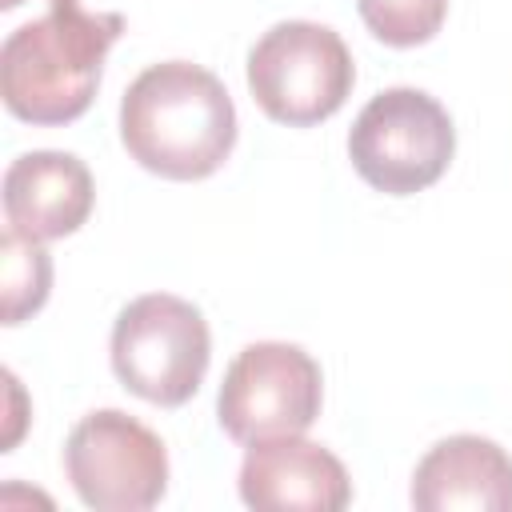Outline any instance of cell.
Segmentation results:
<instances>
[{
	"label": "cell",
	"mask_w": 512,
	"mask_h": 512,
	"mask_svg": "<svg viewBox=\"0 0 512 512\" xmlns=\"http://www.w3.org/2000/svg\"><path fill=\"white\" fill-rule=\"evenodd\" d=\"M120 140L140 168L164 180H204L236 144V104L216 72L164 60L128 84Z\"/></svg>",
	"instance_id": "cell-1"
},
{
	"label": "cell",
	"mask_w": 512,
	"mask_h": 512,
	"mask_svg": "<svg viewBox=\"0 0 512 512\" xmlns=\"http://www.w3.org/2000/svg\"><path fill=\"white\" fill-rule=\"evenodd\" d=\"M120 32V12H92L84 0H48L44 16L8 32L0 48L4 108L28 124H68L84 116Z\"/></svg>",
	"instance_id": "cell-2"
},
{
	"label": "cell",
	"mask_w": 512,
	"mask_h": 512,
	"mask_svg": "<svg viewBox=\"0 0 512 512\" xmlns=\"http://www.w3.org/2000/svg\"><path fill=\"white\" fill-rule=\"evenodd\" d=\"M212 360L208 320L172 292H148L124 304L112 324V372L148 404L180 408L204 384Z\"/></svg>",
	"instance_id": "cell-3"
},
{
	"label": "cell",
	"mask_w": 512,
	"mask_h": 512,
	"mask_svg": "<svg viewBox=\"0 0 512 512\" xmlns=\"http://www.w3.org/2000/svg\"><path fill=\"white\" fill-rule=\"evenodd\" d=\"M356 64L336 28L316 20H280L248 52L252 100L280 124L308 128L340 112Z\"/></svg>",
	"instance_id": "cell-4"
},
{
	"label": "cell",
	"mask_w": 512,
	"mask_h": 512,
	"mask_svg": "<svg viewBox=\"0 0 512 512\" xmlns=\"http://www.w3.org/2000/svg\"><path fill=\"white\" fill-rule=\"evenodd\" d=\"M452 152L456 128L444 104L420 88L376 92L348 132L352 168L384 196H412L436 184Z\"/></svg>",
	"instance_id": "cell-5"
},
{
	"label": "cell",
	"mask_w": 512,
	"mask_h": 512,
	"mask_svg": "<svg viewBox=\"0 0 512 512\" xmlns=\"http://www.w3.org/2000/svg\"><path fill=\"white\" fill-rule=\"evenodd\" d=\"M324 376L320 364L300 348L284 340H256L236 352V360L224 372L216 412L220 428L240 440H276V436H300L320 416Z\"/></svg>",
	"instance_id": "cell-6"
},
{
	"label": "cell",
	"mask_w": 512,
	"mask_h": 512,
	"mask_svg": "<svg viewBox=\"0 0 512 512\" xmlns=\"http://www.w3.org/2000/svg\"><path fill=\"white\" fill-rule=\"evenodd\" d=\"M64 472L96 512H144L168 488L164 440L120 408L88 412L64 444Z\"/></svg>",
	"instance_id": "cell-7"
},
{
	"label": "cell",
	"mask_w": 512,
	"mask_h": 512,
	"mask_svg": "<svg viewBox=\"0 0 512 512\" xmlns=\"http://www.w3.org/2000/svg\"><path fill=\"white\" fill-rule=\"evenodd\" d=\"M240 500L260 512H336L352 500V480L324 444L276 436L248 444Z\"/></svg>",
	"instance_id": "cell-8"
},
{
	"label": "cell",
	"mask_w": 512,
	"mask_h": 512,
	"mask_svg": "<svg viewBox=\"0 0 512 512\" xmlns=\"http://www.w3.org/2000/svg\"><path fill=\"white\" fill-rule=\"evenodd\" d=\"M92 172L72 152H24L4 172V216L8 228L28 240L72 236L92 212Z\"/></svg>",
	"instance_id": "cell-9"
},
{
	"label": "cell",
	"mask_w": 512,
	"mask_h": 512,
	"mask_svg": "<svg viewBox=\"0 0 512 512\" xmlns=\"http://www.w3.org/2000/svg\"><path fill=\"white\" fill-rule=\"evenodd\" d=\"M412 504L420 512H512V456L488 436H448L416 464Z\"/></svg>",
	"instance_id": "cell-10"
},
{
	"label": "cell",
	"mask_w": 512,
	"mask_h": 512,
	"mask_svg": "<svg viewBox=\"0 0 512 512\" xmlns=\"http://www.w3.org/2000/svg\"><path fill=\"white\" fill-rule=\"evenodd\" d=\"M52 288V260L40 240H28L12 228L0 236V296H4V324H20L24 316L40 312Z\"/></svg>",
	"instance_id": "cell-11"
},
{
	"label": "cell",
	"mask_w": 512,
	"mask_h": 512,
	"mask_svg": "<svg viewBox=\"0 0 512 512\" xmlns=\"http://www.w3.org/2000/svg\"><path fill=\"white\" fill-rule=\"evenodd\" d=\"M356 8L368 32L388 48L428 44L448 16V0H356Z\"/></svg>",
	"instance_id": "cell-12"
},
{
	"label": "cell",
	"mask_w": 512,
	"mask_h": 512,
	"mask_svg": "<svg viewBox=\"0 0 512 512\" xmlns=\"http://www.w3.org/2000/svg\"><path fill=\"white\" fill-rule=\"evenodd\" d=\"M20 4H24V0H0V8H4V12H12V8H20Z\"/></svg>",
	"instance_id": "cell-13"
}]
</instances>
